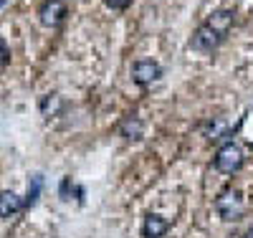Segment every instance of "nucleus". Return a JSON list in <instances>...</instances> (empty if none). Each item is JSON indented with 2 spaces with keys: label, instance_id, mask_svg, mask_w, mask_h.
Masks as SVG:
<instances>
[{
  "label": "nucleus",
  "instance_id": "nucleus-1",
  "mask_svg": "<svg viewBox=\"0 0 253 238\" xmlns=\"http://www.w3.org/2000/svg\"><path fill=\"white\" fill-rule=\"evenodd\" d=\"M215 210L223 221L228 223H236L243 218V213H246V203H243V195L238 190H225L223 195L215 200Z\"/></svg>",
  "mask_w": 253,
  "mask_h": 238
},
{
  "label": "nucleus",
  "instance_id": "nucleus-2",
  "mask_svg": "<svg viewBox=\"0 0 253 238\" xmlns=\"http://www.w3.org/2000/svg\"><path fill=\"white\" fill-rule=\"evenodd\" d=\"M215 167L225 175H233L243 167V149L233 142H225L218 152H215Z\"/></svg>",
  "mask_w": 253,
  "mask_h": 238
},
{
  "label": "nucleus",
  "instance_id": "nucleus-3",
  "mask_svg": "<svg viewBox=\"0 0 253 238\" xmlns=\"http://www.w3.org/2000/svg\"><path fill=\"white\" fill-rule=\"evenodd\" d=\"M160 76H162V66L152 58H142V61L132 63V81L137 86H150V84L160 81Z\"/></svg>",
  "mask_w": 253,
  "mask_h": 238
},
{
  "label": "nucleus",
  "instance_id": "nucleus-4",
  "mask_svg": "<svg viewBox=\"0 0 253 238\" xmlns=\"http://www.w3.org/2000/svg\"><path fill=\"white\" fill-rule=\"evenodd\" d=\"M66 15H69V8L63 0H46L38 10V18L46 28H58L63 20H66Z\"/></svg>",
  "mask_w": 253,
  "mask_h": 238
},
{
  "label": "nucleus",
  "instance_id": "nucleus-5",
  "mask_svg": "<svg viewBox=\"0 0 253 238\" xmlns=\"http://www.w3.org/2000/svg\"><path fill=\"white\" fill-rule=\"evenodd\" d=\"M220 43H223V38H220L213 28H210L208 23H200L198 31L193 33V38H190V46H193L195 51H205V53L213 51V48H218Z\"/></svg>",
  "mask_w": 253,
  "mask_h": 238
},
{
  "label": "nucleus",
  "instance_id": "nucleus-6",
  "mask_svg": "<svg viewBox=\"0 0 253 238\" xmlns=\"http://www.w3.org/2000/svg\"><path fill=\"white\" fill-rule=\"evenodd\" d=\"M205 23L213 28L220 38H225L228 36V31L233 28V23H236V13L233 10H228V8H220V10H213L208 15V20Z\"/></svg>",
  "mask_w": 253,
  "mask_h": 238
},
{
  "label": "nucleus",
  "instance_id": "nucleus-7",
  "mask_svg": "<svg viewBox=\"0 0 253 238\" xmlns=\"http://www.w3.org/2000/svg\"><path fill=\"white\" fill-rule=\"evenodd\" d=\"M167 228H170V223H167L162 215L152 213V215H147L144 223H142V236L144 238H162L167 233Z\"/></svg>",
  "mask_w": 253,
  "mask_h": 238
},
{
  "label": "nucleus",
  "instance_id": "nucleus-8",
  "mask_svg": "<svg viewBox=\"0 0 253 238\" xmlns=\"http://www.w3.org/2000/svg\"><path fill=\"white\" fill-rule=\"evenodd\" d=\"M26 203L20 200L13 190H5V192H0V218H13V215L18 210H23Z\"/></svg>",
  "mask_w": 253,
  "mask_h": 238
},
{
  "label": "nucleus",
  "instance_id": "nucleus-9",
  "mask_svg": "<svg viewBox=\"0 0 253 238\" xmlns=\"http://www.w3.org/2000/svg\"><path fill=\"white\" fill-rule=\"evenodd\" d=\"M119 132H122L124 140H142V135H144V122H142L137 114H132V117H126V119L119 124Z\"/></svg>",
  "mask_w": 253,
  "mask_h": 238
},
{
  "label": "nucleus",
  "instance_id": "nucleus-10",
  "mask_svg": "<svg viewBox=\"0 0 253 238\" xmlns=\"http://www.w3.org/2000/svg\"><path fill=\"white\" fill-rule=\"evenodd\" d=\"M41 185H43V180H41V175L33 178V188H28V198H26V208L33 205L38 200V192H41Z\"/></svg>",
  "mask_w": 253,
  "mask_h": 238
},
{
  "label": "nucleus",
  "instance_id": "nucleus-11",
  "mask_svg": "<svg viewBox=\"0 0 253 238\" xmlns=\"http://www.w3.org/2000/svg\"><path fill=\"white\" fill-rule=\"evenodd\" d=\"M8 61H10V48H8V43H5V38L0 36V66H5Z\"/></svg>",
  "mask_w": 253,
  "mask_h": 238
},
{
  "label": "nucleus",
  "instance_id": "nucleus-12",
  "mask_svg": "<svg viewBox=\"0 0 253 238\" xmlns=\"http://www.w3.org/2000/svg\"><path fill=\"white\" fill-rule=\"evenodd\" d=\"M129 3H132V0H104V5L112 8V10H124Z\"/></svg>",
  "mask_w": 253,
  "mask_h": 238
},
{
  "label": "nucleus",
  "instance_id": "nucleus-13",
  "mask_svg": "<svg viewBox=\"0 0 253 238\" xmlns=\"http://www.w3.org/2000/svg\"><path fill=\"white\" fill-rule=\"evenodd\" d=\"M246 238H253V228H251V231H248V233H246Z\"/></svg>",
  "mask_w": 253,
  "mask_h": 238
}]
</instances>
